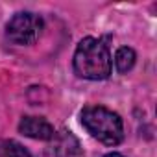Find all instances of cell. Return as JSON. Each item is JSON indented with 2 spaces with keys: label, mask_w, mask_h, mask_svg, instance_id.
I'll use <instances>...</instances> for the list:
<instances>
[{
  "label": "cell",
  "mask_w": 157,
  "mask_h": 157,
  "mask_svg": "<svg viewBox=\"0 0 157 157\" xmlns=\"http://www.w3.org/2000/svg\"><path fill=\"white\" fill-rule=\"evenodd\" d=\"M111 68V54L104 39L85 37L80 41L74 52V72L78 76L98 82L109 78Z\"/></svg>",
  "instance_id": "1"
},
{
  "label": "cell",
  "mask_w": 157,
  "mask_h": 157,
  "mask_svg": "<svg viewBox=\"0 0 157 157\" xmlns=\"http://www.w3.org/2000/svg\"><path fill=\"white\" fill-rule=\"evenodd\" d=\"M83 128L98 139L105 146H117L124 140V124L118 113L102 107V105H87L82 111Z\"/></svg>",
  "instance_id": "2"
},
{
  "label": "cell",
  "mask_w": 157,
  "mask_h": 157,
  "mask_svg": "<svg viewBox=\"0 0 157 157\" xmlns=\"http://www.w3.org/2000/svg\"><path fill=\"white\" fill-rule=\"evenodd\" d=\"M43 28H44V22L39 15H35L32 11H21L8 21L6 37L13 44L28 46V44H33L41 37Z\"/></svg>",
  "instance_id": "3"
},
{
  "label": "cell",
  "mask_w": 157,
  "mask_h": 157,
  "mask_svg": "<svg viewBox=\"0 0 157 157\" xmlns=\"http://www.w3.org/2000/svg\"><path fill=\"white\" fill-rule=\"evenodd\" d=\"M19 131L37 140H52L56 137L54 126L43 117H22L19 122Z\"/></svg>",
  "instance_id": "4"
},
{
  "label": "cell",
  "mask_w": 157,
  "mask_h": 157,
  "mask_svg": "<svg viewBox=\"0 0 157 157\" xmlns=\"http://www.w3.org/2000/svg\"><path fill=\"white\" fill-rule=\"evenodd\" d=\"M135 59H137V54H135L133 48H129V46H122V48H118L117 54H115V65H117V70H118L120 74L129 72V70L133 68V65H135Z\"/></svg>",
  "instance_id": "5"
},
{
  "label": "cell",
  "mask_w": 157,
  "mask_h": 157,
  "mask_svg": "<svg viewBox=\"0 0 157 157\" xmlns=\"http://www.w3.org/2000/svg\"><path fill=\"white\" fill-rule=\"evenodd\" d=\"M0 157H32V153L17 140H0Z\"/></svg>",
  "instance_id": "6"
},
{
  "label": "cell",
  "mask_w": 157,
  "mask_h": 157,
  "mask_svg": "<svg viewBox=\"0 0 157 157\" xmlns=\"http://www.w3.org/2000/svg\"><path fill=\"white\" fill-rule=\"evenodd\" d=\"M104 157H124V155H120V153H115V151H113V153H105Z\"/></svg>",
  "instance_id": "7"
}]
</instances>
